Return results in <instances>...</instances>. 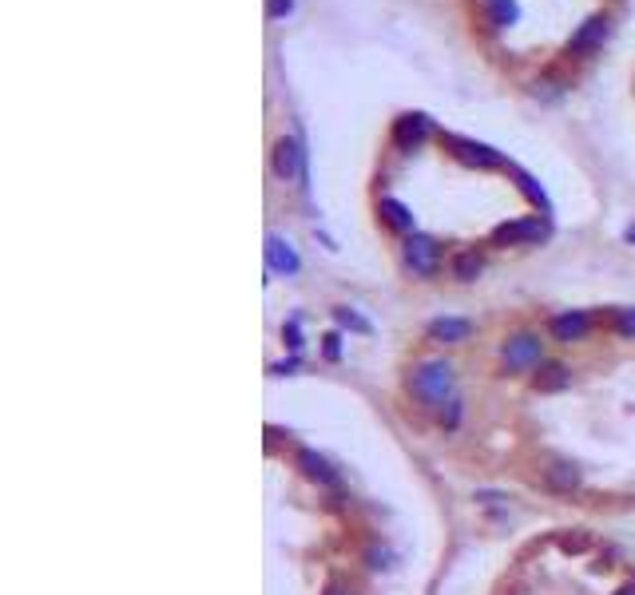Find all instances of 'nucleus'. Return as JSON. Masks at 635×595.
I'll list each match as a JSON object with an SVG mask.
<instances>
[{
	"label": "nucleus",
	"instance_id": "6",
	"mask_svg": "<svg viewBox=\"0 0 635 595\" xmlns=\"http://www.w3.org/2000/svg\"><path fill=\"white\" fill-rule=\"evenodd\" d=\"M270 163H274V175L278 178H306V147H302V139H294V135H282V139L274 143V151H270Z\"/></svg>",
	"mask_w": 635,
	"mask_h": 595
},
{
	"label": "nucleus",
	"instance_id": "10",
	"mask_svg": "<svg viewBox=\"0 0 635 595\" xmlns=\"http://www.w3.org/2000/svg\"><path fill=\"white\" fill-rule=\"evenodd\" d=\"M472 321L469 318H433L425 326V337L429 342H437V345H464L472 337Z\"/></svg>",
	"mask_w": 635,
	"mask_h": 595
},
{
	"label": "nucleus",
	"instance_id": "17",
	"mask_svg": "<svg viewBox=\"0 0 635 595\" xmlns=\"http://www.w3.org/2000/svg\"><path fill=\"white\" fill-rule=\"evenodd\" d=\"M485 12H488V20H493L496 28H504V24H512L516 16H520V4H516V0H488Z\"/></svg>",
	"mask_w": 635,
	"mask_h": 595
},
{
	"label": "nucleus",
	"instance_id": "14",
	"mask_svg": "<svg viewBox=\"0 0 635 595\" xmlns=\"http://www.w3.org/2000/svg\"><path fill=\"white\" fill-rule=\"evenodd\" d=\"M532 385H536L540 393H560V389L572 385V369L564 361H544L536 369V377H532Z\"/></svg>",
	"mask_w": 635,
	"mask_h": 595
},
{
	"label": "nucleus",
	"instance_id": "23",
	"mask_svg": "<svg viewBox=\"0 0 635 595\" xmlns=\"http://www.w3.org/2000/svg\"><path fill=\"white\" fill-rule=\"evenodd\" d=\"M321 595H358V591H353V583H350V580H337V575H334V580H329L326 588H321Z\"/></svg>",
	"mask_w": 635,
	"mask_h": 595
},
{
	"label": "nucleus",
	"instance_id": "4",
	"mask_svg": "<svg viewBox=\"0 0 635 595\" xmlns=\"http://www.w3.org/2000/svg\"><path fill=\"white\" fill-rule=\"evenodd\" d=\"M405 266L413 270V274L421 278H433L441 274V242H437L433 234H417L413 231L409 238H405Z\"/></svg>",
	"mask_w": 635,
	"mask_h": 595
},
{
	"label": "nucleus",
	"instance_id": "19",
	"mask_svg": "<svg viewBox=\"0 0 635 595\" xmlns=\"http://www.w3.org/2000/svg\"><path fill=\"white\" fill-rule=\"evenodd\" d=\"M334 318H337V326H345V329H358V334H369V329H374V326H369L366 318H361V313H353L350 305H337V310H334Z\"/></svg>",
	"mask_w": 635,
	"mask_h": 595
},
{
	"label": "nucleus",
	"instance_id": "9",
	"mask_svg": "<svg viewBox=\"0 0 635 595\" xmlns=\"http://www.w3.org/2000/svg\"><path fill=\"white\" fill-rule=\"evenodd\" d=\"M266 266H270V274L294 278L302 270V258H298V250H294L282 234H270L266 238Z\"/></svg>",
	"mask_w": 635,
	"mask_h": 595
},
{
	"label": "nucleus",
	"instance_id": "16",
	"mask_svg": "<svg viewBox=\"0 0 635 595\" xmlns=\"http://www.w3.org/2000/svg\"><path fill=\"white\" fill-rule=\"evenodd\" d=\"M480 270H485V262H480V254H472V250H464V254H456L453 258V278L456 282H472Z\"/></svg>",
	"mask_w": 635,
	"mask_h": 595
},
{
	"label": "nucleus",
	"instance_id": "25",
	"mask_svg": "<svg viewBox=\"0 0 635 595\" xmlns=\"http://www.w3.org/2000/svg\"><path fill=\"white\" fill-rule=\"evenodd\" d=\"M290 8H294V0H266L270 16H290Z\"/></svg>",
	"mask_w": 635,
	"mask_h": 595
},
{
	"label": "nucleus",
	"instance_id": "28",
	"mask_svg": "<svg viewBox=\"0 0 635 595\" xmlns=\"http://www.w3.org/2000/svg\"><path fill=\"white\" fill-rule=\"evenodd\" d=\"M628 242H635V226H628Z\"/></svg>",
	"mask_w": 635,
	"mask_h": 595
},
{
	"label": "nucleus",
	"instance_id": "21",
	"mask_svg": "<svg viewBox=\"0 0 635 595\" xmlns=\"http://www.w3.org/2000/svg\"><path fill=\"white\" fill-rule=\"evenodd\" d=\"M615 334L635 337V310H615Z\"/></svg>",
	"mask_w": 635,
	"mask_h": 595
},
{
	"label": "nucleus",
	"instance_id": "5",
	"mask_svg": "<svg viewBox=\"0 0 635 595\" xmlns=\"http://www.w3.org/2000/svg\"><path fill=\"white\" fill-rule=\"evenodd\" d=\"M548 238V215H528V218H512V223H501L493 231L496 246H536Z\"/></svg>",
	"mask_w": 635,
	"mask_h": 595
},
{
	"label": "nucleus",
	"instance_id": "18",
	"mask_svg": "<svg viewBox=\"0 0 635 595\" xmlns=\"http://www.w3.org/2000/svg\"><path fill=\"white\" fill-rule=\"evenodd\" d=\"M512 175H516V183H520V191L528 194V199L536 202V207H540V210H544V215H548V194H544V186H540V183H536V178H532V175H524V171H512Z\"/></svg>",
	"mask_w": 635,
	"mask_h": 595
},
{
	"label": "nucleus",
	"instance_id": "12",
	"mask_svg": "<svg viewBox=\"0 0 635 595\" xmlns=\"http://www.w3.org/2000/svg\"><path fill=\"white\" fill-rule=\"evenodd\" d=\"M294 464H298V472L306 476V480L321 484V488H334L337 484V469L321 453H314V448H298V453H294Z\"/></svg>",
	"mask_w": 635,
	"mask_h": 595
},
{
	"label": "nucleus",
	"instance_id": "22",
	"mask_svg": "<svg viewBox=\"0 0 635 595\" xmlns=\"http://www.w3.org/2000/svg\"><path fill=\"white\" fill-rule=\"evenodd\" d=\"M282 342H286V345H290V350H294V353H298V350H302V329H298V318H294V321H290V326H282Z\"/></svg>",
	"mask_w": 635,
	"mask_h": 595
},
{
	"label": "nucleus",
	"instance_id": "2",
	"mask_svg": "<svg viewBox=\"0 0 635 595\" xmlns=\"http://www.w3.org/2000/svg\"><path fill=\"white\" fill-rule=\"evenodd\" d=\"M548 357H544V337L536 329H516V334L504 337L501 345V365L504 373H528V369H540Z\"/></svg>",
	"mask_w": 635,
	"mask_h": 595
},
{
	"label": "nucleus",
	"instance_id": "27",
	"mask_svg": "<svg viewBox=\"0 0 635 595\" xmlns=\"http://www.w3.org/2000/svg\"><path fill=\"white\" fill-rule=\"evenodd\" d=\"M612 595H635V580H631V583H623V588H615Z\"/></svg>",
	"mask_w": 635,
	"mask_h": 595
},
{
	"label": "nucleus",
	"instance_id": "11",
	"mask_svg": "<svg viewBox=\"0 0 635 595\" xmlns=\"http://www.w3.org/2000/svg\"><path fill=\"white\" fill-rule=\"evenodd\" d=\"M607 16H588V20L580 24V32L568 40V56H591L599 44H604V36H607Z\"/></svg>",
	"mask_w": 635,
	"mask_h": 595
},
{
	"label": "nucleus",
	"instance_id": "13",
	"mask_svg": "<svg viewBox=\"0 0 635 595\" xmlns=\"http://www.w3.org/2000/svg\"><path fill=\"white\" fill-rule=\"evenodd\" d=\"M580 469L575 464H568V461H556V464H548L544 469V488L548 492H560V496H568V492H575L580 488Z\"/></svg>",
	"mask_w": 635,
	"mask_h": 595
},
{
	"label": "nucleus",
	"instance_id": "1",
	"mask_svg": "<svg viewBox=\"0 0 635 595\" xmlns=\"http://www.w3.org/2000/svg\"><path fill=\"white\" fill-rule=\"evenodd\" d=\"M405 393L425 409H445L456 397V365L448 357H425L413 361V369L405 373Z\"/></svg>",
	"mask_w": 635,
	"mask_h": 595
},
{
	"label": "nucleus",
	"instance_id": "7",
	"mask_svg": "<svg viewBox=\"0 0 635 595\" xmlns=\"http://www.w3.org/2000/svg\"><path fill=\"white\" fill-rule=\"evenodd\" d=\"M429 131H433V119L421 112H405V115H397V123H393V143L401 151H413L429 139Z\"/></svg>",
	"mask_w": 635,
	"mask_h": 595
},
{
	"label": "nucleus",
	"instance_id": "20",
	"mask_svg": "<svg viewBox=\"0 0 635 595\" xmlns=\"http://www.w3.org/2000/svg\"><path fill=\"white\" fill-rule=\"evenodd\" d=\"M461 416H464V405H461V397H453V401L441 409V424H445V429H456V424H461Z\"/></svg>",
	"mask_w": 635,
	"mask_h": 595
},
{
	"label": "nucleus",
	"instance_id": "26",
	"mask_svg": "<svg viewBox=\"0 0 635 595\" xmlns=\"http://www.w3.org/2000/svg\"><path fill=\"white\" fill-rule=\"evenodd\" d=\"M337 342H342L337 334H326V357H329V361H337V357H342V345H337Z\"/></svg>",
	"mask_w": 635,
	"mask_h": 595
},
{
	"label": "nucleus",
	"instance_id": "15",
	"mask_svg": "<svg viewBox=\"0 0 635 595\" xmlns=\"http://www.w3.org/2000/svg\"><path fill=\"white\" fill-rule=\"evenodd\" d=\"M377 210H381V218H385L393 231H401V234H413V210L405 207V202H397V199H381L377 202Z\"/></svg>",
	"mask_w": 635,
	"mask_h": 595
},
{
	"label": "nucleus",
	"instance_id": "3",
	"mask_svg": "<svg viewBox=\"0 0 635 595\" xmlns=\"http://www.w3.org/2000/svg\"><path fill=\"white\" fill-rule=\"evenodd\" d=\"M441 143H445V151H448V155H453V159H461L464 167H477V171H501V167H508L501 151H493L488 143L464 139V135H441Z\"/></svg>",
	"mask_w": 635,
	"mask_h": 595
},
{
	"label": "nucleus",
	"instance_id": "8",
	"mask_svg": "<svg viewBox=\"0 0 635 595\" xmlns=\"http://www.w3.org/2000/svg\"><path fill=\"white\" fill-rule=\"evenodd\" d=\"M548 334H552L556 342H564V345L583 342V337L591 334V318L583 310H564V313H556V318L548 321Z\"/></svg>",
	"mask_w": 635,
	"mask_h": 595
},
{
	"label": "nucleus",
	"instance_id": "24",
	"mask_svg": "<svg viewBox=\"0 0 635 595\" xmlns=\"http://www.w3.org/2000/svg\"><path fill=\"white\" fill-rule=\"evenodd\" d=\"M369 567H374V572H381V567H389V559H393V556H389V551L385 548H369Z\"/></svg>",
	"mask_w": 635,
	"mask_h": 595
}]
</instances>
